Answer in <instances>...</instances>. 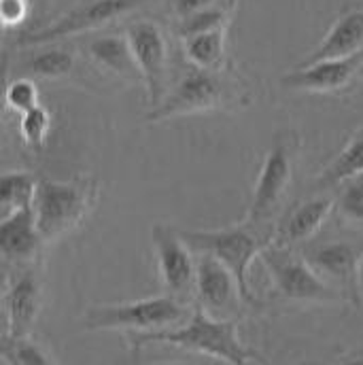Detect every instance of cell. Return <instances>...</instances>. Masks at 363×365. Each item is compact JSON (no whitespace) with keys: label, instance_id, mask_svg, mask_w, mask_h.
<instances>
[{"label":"cell","instance_id":"6da1fadb","mask_svg":"<svg viewBox=\"0 0 363 365\" xmlns=\"http://www.w3.org/2000/svg\"><path fill=\"white\" fill-rule=\"evenodd\" d=\"M128 338L132 351H138L145 344H173L177 349L206 355L227 365H264V359L240 340L238 321H219L200 308L193 310L191 319L181 327L153 334H136Z\"/></svg>","mask_w":363,"mask_h":365},{"label":"cell","instance_id":"7a4b0ae2","mask_svg":"<svg viewBox=\"0 0 363 365\" xmlns=\"http://www.w3.org/2000/svg\"><path fill=\"white\" fill-rule=\"evenodd\" d=\"M181 238L195 255H210L221 262L234 278L238 280L245 304L257 306V295L249 284V268L253 259L262 255V251L274 242L272 232L257 230L247 221L221 227V230H179Z\"/></svg>","mask_w":363,"mask_h":365},{"label":"cell","instance_id":"3957f363","mask_svg":"<svg viewBox=\"0 0 363 365\" xmlns=\"http://www.w3.org/2000/svg\"><path fill=\"white\" fill-rule=\"evenodd\" d=\"M100 193L96 179L81 177L75 181L41 179L34 195V217L45 245L75 232L91 212Z\"/></svg>","mask_w":363,"mask_h":365},{"label":"cell","instance_id":"277c9868","mask_svg":"<svg viewBox=\"0 0 363 365\" xmlns=\"http://www.w3.org/2000/svg\"><path fill=\"white\" fill-rule=\"evenodd\" d=\"M297 251L327 284L342 293V297L351 306L362 308L363 232L317 236L310 242L302 245Z\"/></svg>","mask_w":363,"mask_h":365},{"label":"cell","instance_id":"5b68a950","mask_svg":"<svg viewBox=\"0 0 363 365\" xmlns=\"http://www.w3.org/2000/svg\"><path fill=\"white\" fill-rule=\"evenodd\" d=\"M189 306L170 295L147 297L128 304L91 306L83 317L88 331H126L128 336L175 329L191 319Z\"/></svg>","mask_w":363,"mask_h":365},{"label":"cell","instance_id":"8992f818","mask_svg":"<svg viewBox=\"0 0 363 365\" xmlns=\"http://www.w3.org/2000/svg\"><path fill=\"white\" fill-rule=\"evenodd\" d=\"M300 147H302V140L293 130H280L274 136L272 147L264 155L255 189H253L251 206L245 219L249 225L274 234V227H276L274 217L282 200L287 197V191L293 181Z\"/></svg>","mask_w":363,"mask_h":365},{"label":"cell","instance_id":"52a82bcc","mask_svg":"<svg viewBox=\"0 0 363 365\" xmlns=\"http://www.w3.org/2000/svg\"><path fill=\"white\" fill-rule=\"evenodd\" d=\"M270 274L272 295L278 302L291 304H342L347 302L332 284L315 272L297 249L270 242L260 255Z\"/></svg>","mask_w":363,"mask_h":365},{"label":"cell","instance_id":"ba28073f","mask_svg":"<svg viewBox=\"0 0 363 365\" xmlns=\"http://www.w3.org/2000/svg\"><path fill=\"white\" fill-rule=\"evenodd\" d=\"M238 98L234 86L225 81L217 71L191 68L181 81L166 93L160 106H155L147 121H166L173 117L210 113L219 108H230Z\"/></svg>","mask_w":363,"mask_h":365},{"label":"cell","instance_id":"9c48e42d","mask_svg":"<svg viewBox=\"0 0 363 365\" xmlns=\"http://www.w3.org/2000/svg\"><path fill=\"white\" fill-rule=\"evenodd\" d=\"M147 0H90L73 11H68L64 17L53 21L51 26H45L36 32H26L17 38V45L21 47H41L49 45L75 34L96 32L100 28L111 26L113 21L134 13L140 9Z\"/></svg>","mask_w":363,"mask_h":365},{"label":"cell","instance_id":"30bf717a","mask_svg":"<svg viewBox=\"0 0 363 365\" xmlns=\"http://www.w3.org/2000/svg\"><path fill=\"white\" fill-rule=\"evenodd\" d=\"M123 34L130 43V49L134 53L143 83L147 88L149 104L155 108L166 98L168 62H170L166 34L151 19H138V21L130 24Z\"/></svg>","mask_w":363,"mask_h":365},{"label":"cell","instance_id":"8fae6325","mask_svg":"<svg viewBox=\"0 0 363 365\" xmlns=\"http://www.w3.org/2000/svg\"><path fill=\"white\" fill-rule=\"evenodd\" d=\"M151 242L166 295L183 304L191 302L195 297V262L193 251L187 247L179 230L166 223H155L151 227Z\"/></svg>","mask_w":363,"mask_h":365},{"label":"cell","instance_id":"7c38bea8","mask_svg":"<svg viewBox=\"0 0 363 365\" xmlns=\"http://www.w3.org/2000/svg\"><path fill=\"white\" fill-rule=\"evenodd\" d=\"M43 308V272L41 264L32 262L26 266L9 268L4 287V314L6 336L26 338L30 336Z\"/></svg>","mask_w":363,"mask_h":365},{"label":"cell","instance_id":"4fadbf2b","mask_svg":"<svg viewBox=\"0 0 363 365\" xmlns=\"http://www.w3.org/2000/svg\"><path fill=\"white\" fill-rule=\"evenodd\" d=\"M198 308L219 321H238L242 314V293L238 280L221 262L210 255H198L195 262Z\"/></svg>","mask_w":363,"mask_h":365},{"label":"cell","instance_id":"5bb4252c","mask_svg":"<svg viewBox=\"0 0 363 365\" xmlns=\"http://www.w3.org/2000/svg\"><path fill=\"white\" fill-rule=\"evenodd\" d=\"M363 79V51L351 58L321 60L315 64L297 66L280 81L282 88L306 93H340Z\"/></svg>","mask_w":363,"mask_h":365},{"label":"cell","instance_id":"9a60e30c","mask_svg":"<svg viewBox=\"0 0 363 365\" xmlns=\"http://www.w3.org/2000/svg\"><path fill=\"white\" fill-rule=\"evenodd\" d=\"M336 210V200L329 195H319L295 204L274 227V242L291 249H300L319 236L325 221Z\"/></svg>","mask_w":363,"mask_h":365},{"label":"cell","instance_id":"2e32d148","mask_svg":"<svg viewBox=\"0 0 363 365\" xmlns=\"http://www.w3.org/2000/svg\"><path fill=\"white\" fill-rule=\"evenodd\" d=\"M45 245L32 208L17 210L2 219V259L6 268L26 266L39 259Z\"/></svg>","mask_w":363,"mask_h":365},{"label":"cell","instance_id":"e0dca14e","mask_svg":"<svg viewBox=\"0 0 363 365\" xmlns=\"http://www.w3.org/2000/svg\"><path fill=\"white\" fill-rule=\"evenodd\" d=\"M363 51V9L355 6L344 11L327 30L323 41L315 47V51L300 64H315L321 60H340L351 58Z\"/></svg>","mask_w":363,"mask_h":365},{"label":"cell","instance_id":"ac0fdd59","mask_svg":"<svg viewBox=\"0 0 363 365\" xmlns=\"http://www.w3.org/2000/svg\"><path fill=\"white\" fill-rule=\"evenodd\" d=\"M88 58L102 71L123 79L143 81L126 34H100L88 43Z\"/></svg>","mask_w":363,"mask_h":365},{"label":"cell","instance_id":"d6986e66","mask_svg":"<svg viewBox=\"0 0 363 365\" xmlns=\"http://www.w3.org/2000/svg\"><path fill=\"white\" fill-rule=\"evenodd\" d=\"M357 175H363V123L349 138L344 149L336 155V160L317 177L315 187L321 191L336 189L340 182L349 181Z\"/></svg>","mask_w":363,"mask_h":365},{"label":"cell","instance_id":"ffe728a7","mask_svg":"<svg viewBox=\"0 0 363 365\" xmlns=\"http://www.w3.org/2000/svg\"><path fill=\"white\" fill-rule=\"evenodd\" d=\"M75 64H77V58L71 49L45 47V49H36L28 53L21 60L19 68L34 81L36 79L53 81V79H66L75 71Z\"/></svg>","mask_w":363,"mask_h":365},{"label":"cell","instance_id":"44dd1931","mask_svg":"<svg viewBox=\"0 0 363 365\" xmlns=\"http://www.w3.org/2000/svg\"><path fill=\"white\" fill-rule=\"evenodd\" d=\"M185 43V56L193 64V68L217 71L225 58V28H217L210 32H202L189 36Z\"/></svg>","mask_w":363,"mask_h":365},{"label":"cell","instance_id":"7402d4cb","mask_svg":"<svg viewBox=\"0 0 363 365\" xmlns=\"http://www.w3.org/2000/svg\"><path fill=\"white\" fill-rule=\"evenodd\" d=\"M39 181L32 173L26 170H6L2 175V189H0V202H2V219L17 212L32 208Z\"/></svg>","mask_w":363,"mask_h":365},{"label":"cell","instance_id":"603a6c76","mask_svg":"<svg viewBox=\"0 0 363 365\" xmlns=\"http://www.w3.org/2000/svg\"><path fill=\"white\" fill-rule=\"evenodd\" d=\"M336 210L344 225L363 230V175L336 187Z\"/></svg>","mask_w":363,"mask_h":365},{"label":"cell","instance_id":"cb8c5ba5","mask_svg":"<svg viewBox=\"0 0 363 365\" xmlns=\"http://www.w3.org/2000/svg\"><path fill=\"white\" fill-rule=\"evenodd\" d=\"M2 357L6 365H58L51 353L34 338H4Z\"/></svg>","mask_w":363,"mask_h":365},{"label":"cell","instance_id":"d4e9b609","mask_svg":"<svg viewBox=\"0 0 363 365\" xmlns=\"http://www.w3.org/2000/svg\"><path fill=\"white\" fill-rule=\"evenodd\" d=\"M51 115L45 106H34L26 113L19 115V134L24 138V143L34 149V151H41L49 138V132H51Z\"/></svg>","mask_w":363,"mask_h":365},{"label":"cell","instance_id":"484cf974","mask_svg":"<svg viewBox=\"0 0 363 365\" xmlns=\"http://www.w3.org/2000/svg\"><path fill=\"white\" fill-rule=\"evenodd\" d=\"M217 28H225V11L221 6H210L206 11H200V13L179 21V26H177L179 36L183 41L189 36L202 34V32L217 30Z\"/></svg>","mask_w":363,"mask_h":365},{"label":"cell","instance_id":"4316f807","mask_svg":"<svg viewBox=\"0 0 363 365\" xmlns=\"http://www.w3.org/2000/svg\"><path fill=\"white\" fill-rule=\"evenodd\" d=\"M6 106L13 108L15 113H26L34 106H39V88L34 83V79L30 77H21L15 79L6 86V93H4Z\"/></svg>","mask_w":363,"mask_h":365},{"label":"cell","instance_id":"83f0119b","mask_svg":"<svg viewBox=\"0 0 363 365\" xmlns=\"http://www.w3.org/2000/svg\"><path fill=\"white\" fill-rule=\"evenodd\" d=\"M28 15V0H0V19L2 26L15 28Z\"/></svg>","mask_w":363,"mask_h":365},{"label":"cell","instance_id":"f1b7e54d","mask_svg":"<svg viewBox=\"0 0 363 365\" xmlns=\"http://www.w3.org/2000/svg\"><path fill=\"white\" fill-rule=\"evenodd\" d=\"M215 2L217 0H170V11L179 21H183V19H187L200 11L215 6Z\"/></svg>","mask_w":363,"mask_h":365},{"label":"cell","instance_id":"f546056e","mask_svg":"<svg viewBox=\"0 0 363 365\" xmlns=\"http://www.w3.org/2000/svg\"><path fill=\"white\" fill-rule=\"evenodd\" d=\"M336 365H363V353H355V355H347L342 357Z\"/></svg>","mask_w":363,"mask_h":365},{"label":"cell","instance_id":"4dcf8cb0","mask_svg":"<svg viewBox=\"0 0 363 365\" xmlns=\"http://www.w3.org/2000/svg\"><path fill=\"white\" fill-rule=\"evenodd\" d=\"M295 365H323V364H319V361H302V364H295Z\"/></svg>","mask_w":363,"mask_h":365},{"label":"cell","instance_id":"1f68e13d","mask_svg":"<svg viewBox=\"0 0 363 365\" xmlns=\"http://www.w3.org/2000/svg\"><path fill=\"white\" fill-rule=\"evenodd\" d=\"M160 365H181V364H160Z\"/></svg>","mask_w":363,"mask_h":365}]
</instances>
